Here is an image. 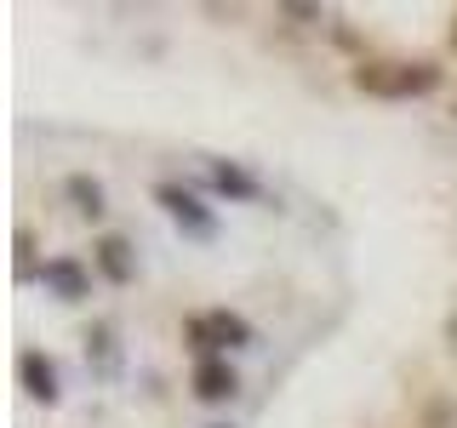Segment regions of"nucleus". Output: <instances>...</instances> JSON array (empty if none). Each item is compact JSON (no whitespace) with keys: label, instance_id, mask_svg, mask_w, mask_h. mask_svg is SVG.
Returning <instances> with one entry per match:
<instances>
[{"label":"nucleus","instance_id":"nucleus-1","mask_svg":"<svg viewBox=\"0 0 457 428\" xmlns=\"http://www.w3.org/2000/svg\"><path fill=\"white\" fill-rule=\"evenodd\" d=\"M354 86L366 97H423L440 86V69L428 57H418V63H406V57H361L354 63Z\"/></svg>","mask_w":457,"mask_h":428},{"label":"nucleus","instance_id":"nucleus-2","mask_svg":"<svg viewBox=\"0 0 457 428\" xmlns=\"http://www.w3.org/2000/svg\"><path fill=\"white\" fill-rule=\"evenodd\" d=\"M183 337H189L195 354H218V349H246L252 325L240 320V314H195V320L183 325Z\"/></svg>","mask_w":457,"mask_h":428},{"label":"nucleus","instance_id":"nucleus-3","mask_svg":"<svg viewBox=\"0 0 457 428\" xmlns=\"http://www.w3.org/2000/svg\"><path fill=\"white\" fill-rule=\"evenodd\" d=\"M18 377H23L29 399H40V406H57V366H52L40 349H23V354H18Z\"/></svg>","mask_w":457,"mask_h":428},{"label":"nucleus","instance_id":"nucleus-4","mask_svg":"<svg viewBox=\"0 0 457 428\" xmlns=\"http://www.w3.org/2000/svg\"><path fill=\"white\" fill-rule=\"evenodd\" d=\"M189 383H195V399H206V406L235 399V389H240V377H235V366H228V360H200Z\"/></svg>","mask_w":457,"mask_h":428},{"label":"nucleus","instance_id":"nucleus-5","mask_svg":"<svg viewBox=\"0 0 457 428\" xmlns=\"http://www.w3.org/2000/svg\"><path fill=\"white\" fill-rule=\"evenodd\" d=\"M92 257H97V268H104V280H114V285H126L137 275V263H132V240L126 235H104L92 246Z\"/></svg>","mask_w":457,"mask_h":428},{"label":"nucleus","instance_id":"nucleus-6","mask_svg":"<svg viewBox=\"0 0 457 428\" xmlns=\"http://www.w3.org/2000/svg\"><path fill=\"white\" fill-rule=\"evenodd\" d=\"M154 200H161V206H166L183 228H189V235H212V211H200V200H195L189 189H171V183H161V189H154Z\"/></svg>","mask_w":457,"mask_h":428},{"label":"nucleus","instance_id":"nucleus-7","mask_svg":"<svg viewBox=\"0 0 457 428\" xmlns=\"http://www.w3.org/2000/svg\"><path fill=\"white\" fill-rule=\"evenodd\" d=\"M46 285H57V297H86V275H80V263H69V257L46 263Z\"/></svg>","mask_w":457,"mask_h":428},{"label":"nucleus","instance_id":"nucleus-8","mask_svg":"<svg viewBox=\"0 0 457 428\" xmlns=\"http://www.w3.org/2000/svg\"><path fill=\"white\" fill-rule=\"evenodd\" d=\"M212 177H218V189H228V194H257V183L246 177V171H235V166H212Z\"/></svg>","mask_w":457,"mask_h":428},{"label":"nucleus","instance_id":"nucleus-9","mask_svg":"<svg viewBox=\"0 0 457 428\" xmlns=\"http://www.w3.org/2000/svg\"><path fill=\"white\" fill-rule=\"evenodd\" d=\"M69 194L80 200V211H86V218H97V211H104V189H97V183H86V177H69Z\"/></svg>","mask_w":457,"mask_h":428},{"label":"nucleus","instance_id":"nucleus-10","mask_svg":"<svg viewBox=\"0 0 457 428\" xmlns=\"http://www.w3.org/2000/svg\"><path fill=\"white\" fill-rule=\"evenodd\" d=\"M35 275V228H18V280Z\"/></svg>","mask_w":457,"mask_h":428},{"label":"nucleus","instance_id":"nucleus-11","mask_svg":"<svg viewBox=\"0 0 457 428\" xmlns=\"http://www.w3.org/2000/svg\"><path fill=\"white\" fill-rule=\"evenodd\" d=\"M446 337H452V342H457V314H452V325H446Z\"/></svg>","mask_w":457,"mask_h":428},{"label":"nucleus","instance_id":"nucleus-12","mask_svg":"<svg viewBox=\"0 0 457 428\" xmlns=\"http://www.w3.org/2000/svg\"><path fill=\"white\" fill-rule=\"evenodd\" d=\"M452 46H457V12H452Z\"/></svg>","mask_w":457,"mask_h":428}]
</instances>
